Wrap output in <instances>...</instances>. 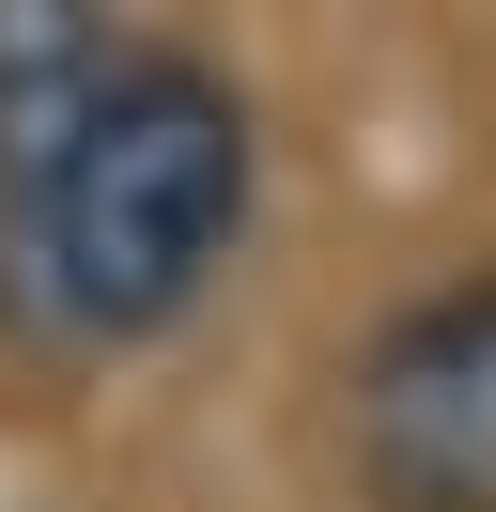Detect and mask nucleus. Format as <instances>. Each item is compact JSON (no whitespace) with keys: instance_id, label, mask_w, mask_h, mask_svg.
Here are the masks:
<instances>
[{"instance_id":"obj_1","label":"nucleus","mask_w":496,"mask_h":512,"mask_svg":"<svg viewBox=\"0 0 496 512\" xmlns=\"http://www.w3.org/2000/svg\"><path fill=\"white\" fill-rule=\"evenodd\" d=\"M248 218H264V109L217 47L124 32L78 125L0 218V326L62 357H140L233 280Z\"/></svg>"},{"instance_id":"obj_3","label":"nucleus","mask_w":496,"mask_h":512,"mask_svg":"<svg viewBox=\"0 0 496 512\" xmlns=\"http://www.w3.org/2000/svg\"><path fill=\"white\" fill-rule=\"evenodd\" d=\"M109 47H124V0H0V218L78 125V94L109 78Z\"/></svg>"},{"instance_id":"obj_2","label":"nucleus","mask_w":496,"mask_h":512,"mask_svg":"<svg viewBox=\"0 0 496 512\" xmlns=\"http://www.w3.org/2000/svg\"><path fill=\"white\" fill-rule=\"evenodd\" d=\"M357 512H496V264L403 295L341 373Z\"/></svg>"}]
</instances>
